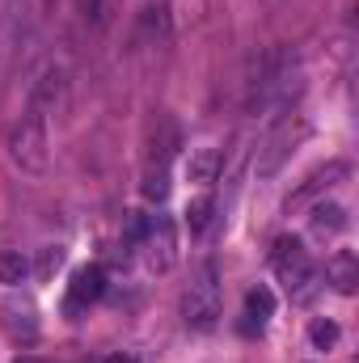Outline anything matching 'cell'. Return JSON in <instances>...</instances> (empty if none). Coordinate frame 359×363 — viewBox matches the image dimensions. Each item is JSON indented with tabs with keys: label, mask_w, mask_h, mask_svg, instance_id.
Wrapping results in <instances>:
<instances>
[{
	"label": "cell",
	"mask_w": 359,
	"mask_h": 363,
	"mask_svg": "<svg viewBox=\"0 0 359 363\" xmlns=\"http://www.w3.org/2000/svg\"><path fill=\"white\" fill-rule=\"evenodd\" d=\"M351 174V165L347 161H330V165H321V169H313L300 190H292V199H287V211H300L304 203H313L321 190H330V186H338V182Z\"/></svg>",
	"instance_id": "8992f818"
},
{
	"label": "cell",
	"mask_w": 359,
	"mask_h": 363,
	"mask_svg": "<svg viewBox=\"0 0 359 363\" xmlns=\"http://www.w3.org/2000/svg\"><path fill=\"white\" fill-rule=\"evenodd\" d=\"M60 262H64V250H55V245H51V250H43V258H38V274H43V279H51Z\"/></svg>",
	"instance_id": "9a60e30c"
},
{
	"label": "cell",
	"mask_w": 359,
	"mask_h": 363,
	"mask_svg": "<svg viewBox=\"0 0 359 363\" xmlns=\"http://www.w3.org/2000/svg\"><path fill=\"white\" fill-rule=\"evenodd\" d=\"M347 228V211L343 207H334V203H317L313 207V233L317 237H338Z\"/></svg>",
	"instance_id": "9c48e42d"
},
{
	"label": "cell",
	"mask_w": 359,
	"mask_h": 363,
	"mask_svg": "<svg viewBox=\"0 0 359 363\" xmlns=\"http://www.w3.org/2000/svg\"><path fill=\"white\" fill-rule=\"evenodd\" d=\"M309 338H313V347H334L338 342V325L334 321H313V330H309Z\"/></svg>",
	"instance_id": "4fadbf2b"
},
{
	"label": "cell",
	"mask_w": 359,
	"mask_h": 363,
	"mask_svg": "<svg viewBox=\"0 0 359 363\" xmlns=\"http://www.w3.org/2000/svg\"><path fill=\"white\" fill-rule=\"evenodd\" d=\"M123 233H127V241H136V245H140V241H144V233H148V216H136V211H131Z\"/></svg>",
	"instance_id": "2e32d148"
},
{
	"label": "cell",
	"mask_w": 359,
	"mask_h": 363,
	"mask_svg": "<svg viewBox=\"0 0 359 363\" xmlns=\"http://www.w3.org/2000/svg\"><path fill=\"white\" fill-rule=\"evenodd\" d=\"M270 267H275V274L287 283L292 300L304 304V300L317 291V271H313V262H309V254H304V245H300L296 237H279V241H275Z\"/></svg>",
	"instance_id": "7a4b0ae2"
},
{
	"label": "cell",
	"mask_w": 359,
	"mask_h": 363,
	"mask_svg": "<svg viewBox=\"0 0 359 363\" xmlns=\"http://www.w3.org/2000/svg\"><path fill=\"white\" fill-rule=\"evenodd\" d=\"M220 317V279H216V267L203 262L199 274L190 279L186 296H182V321L190 330H211Z\"/></svg>",
	"instance_id": "3957f363"
},
{
	"label": "cell",
	"mask_w": 359,
	"mask_h": 363,
	"mask_svg": "<svg viewBox=\"0 0 359 363\" xmlns=\"http://www.w3.org/2000/svg\"><path fill=\"white\" fill-rule=\"evenodd\" d=\"M326 279L334 283V291H343V296H351L359 283V258L351 250H334L330 254V262H326Z\"/></svg>",
	"instance_id": "52a82bcc"
},
{
	"label": "cell",
	"mask_w": 359,
	"mask_h": 363,
	"mask_svg": "<svg viewBox=\"0 0 359 363\" xmlns=\"http://www.w3.org/2000/svg\"><path fill=\"white\" fill-rule=\"evenodd\" d=\"M275 313V296H270V287H250V296H245V321H241V330L245 334H263V325H267V317Z\"/></svg>",
	"instance_id": "ba28073f"
},
{
	"label": "cell",
	"mask_w": 359,
	"mask_h": 363,
	"mask_svg": "<svg viewBox=\"0 0 359 363\" xmlns=\"http://www.w3.org/2000/svg\"><path fill=\"white\" fill-rule=\"evenodd\" d=\"M186 174H190V182H216V174H220V152L216 148H199L190 157Z\"/></svg>",
	"instance_id": "8fae6325"
},
{
	"label": "cell",
	"mask_w": 359,
	"mask_h": 363,
	"mask_svg": "<svg viewBox=\"0 0 359 363\" xmlns=\"http://www.w3.org/2000/svg\"><path fill=\"white\" fill-rule=\"evenodd\" d=\"M211 211H216L211 194H199V199H190V207H186V224H190V233H203V228L211 224Z\"/></svg>",
	"instance_id": "7c38bea8"
},
{
	"label": "cell",
	"mask_w": 359,
	"mask_h": 363,
	"mask_svg": "<svg viewBox=\"0 0 359 363\" xmlns=\"http://www.w3.org/2000/svg\"><path fill=\"white\" fill-rule=\"evenodd\" d=\"M26 274H30V258H26L21 250H4V254H0V283H4V287L26 283Z\"/></svg>",
	"instance_id": "30bf717a"
},
{
	"label": "cell",
	"mask_w": 359,
	"mask_h": 363,
	"mask_svg": "<svg viewBox=\"0 0 359 363\" xmlns=\"http://www.w3.org/2000/svg\"><path fill=\"white\" fill-rule=\"evenodd\" d=\"M140 245L148 250V267H153V271H170V267L178 262V233H174V220H170V216H153Z\"/></svg>",
	"instance_id": "277c9868"
},
{
	"label": "cell",
	"mask_w": 359,
	"mask_h": 363,
	"mask_svg": "<svg viewBox=\"0 0 359 363\" xmlns=\"http://www.w3.org/2000/svg\"><path fill=\"white\" fill-rule=\"evenodd\" d=\"M106 296V271L101 267H81V271L72 274V283H68V300H64V313L68 317H77L81 308H89Z\"/></svg>",
	"instance_id": "5b68a950"
},
{
	"label": "cell",
	"mask_w": 359,
	"mask_h": 363,
	"mask_svg": "<svg viewBox=\"0 0 359 363\" xmlns=\"http://www.w3.org/2000/svg\"><path fill=\"white\" fill-rule=\"evenodd\" d=\"M17 363H38V359H17Z\"/></svg>",
	"instance_id": "ac0fdd59"
},
{
	"label": "cell",
	"mask_w": 359,
	"mask_h": 363,
	"mask_svg": "<svg viewBox=\"0 0 359 363\" xmlns=\"http://www.w3.org/2000/svg\"><path fill=\"white\" fill-rule=\"evenodd\" d=\"M9 161L17 169H26V174H43L47 169V123H43L38 106L26 110L13 123V131H9Z\"/></svg>",
	"instance_id": "6da1fadb"
},
{
	"label": "cell",
	"mask_w": 359,
	"mask_h": 363,
	"mask_svg": "<svg viewBox=\"0 0 359 363\" xmlns=\"http://www.w3.org/2000/svg\"><path fill=\"white\" fill-rule=\"evenodd\" d=\"M144 194H148V199H157V203L170 194V178H165V169H157V174L148 169V178H144Z\"/></svg>",
	"instance_id": "5bb4252c"
},
{
	"label": "cell",
	"mask_w": 359,
	"mask_h": 363,
	"mask_svg": "<svg viewBox=\"0 0 359 363\" xmlns=\"http://www.w3.org/2000/svg\"><path fill=\"white\" fill-rule=\"evenodd\" d=\"M106 363H131V359H127V355H110Z\"/></svg>",
	"instance_id": "e0dca14e"
}]
</instances>
